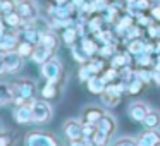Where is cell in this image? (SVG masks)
Wrapping results in <instances>:
<instances>
[{
  "mask_svg": "<svg viewBox=\"0 0 160 146\" xmlns=\"http://www.w3.org/2000/svg\"><path fill=\"white\" fill-rule=\"evenodd\" d=\"M134 77L141 79L143 83H150L152 81V71H146V67H141V69L134 71Z\"/></svg>",
  "mask_w": 160,
  "mask_h": 146,
  "instance_id": "37",
  "label": "cell"
},
{
  "mask_svg": "<svg viewBox=\"0 0 160 146\" xmlns=\"http://www.w3.org/2000/svg\"><path fill=\"white\" fill-rule=\"evenodd\" d=\"M136 141L138 146H160V129H146Z\"/></svg>",
  "mask_w": 160,
  "mask_h": 146,
  "instance_id": "11",
  "label": "cell"
},
{
  "mask_svg": "<svg viewBox=\"0 0 160 146\" xmlns=\"http://www.w3.org/2000/svg\"><path fill=\"white\" fill-rule=\"evenodd\" d=\"M35 46L36 45H33V43H29V41H19V45H18V52H19V55L22 57V59H28V57H31L33 55V50H35Z\"/></svg>",
  "mask_w": 160,
  "mask_h": 146,
  "instance_id": "28",
  "label": "cell"
},
{
  "mask_svg": "<svg viewBox=\"0 0 160 146\" xmlns=\"http://www.w3.org/2000/svg\"><path fill=\"white\" fill-rule=\"evenodd\" d=\"M31 108H33V122L35 124H47V122L52 120L53 110L48 100H35Z\"/></svg>",
  "mask_w": 160,
  "mask_h": 146,
  "instance_id": "3",
  "label": "cell"
},
{
  "mask_svg": "<svg viewBox=\"0 0 160 146\" xmlns=\"http://www.w3.org/2000/svg\"><path fill=\"white\" fill-rule=\"evenodd\" d=\"M95 40L100 41V45H115V36L112 31H98L95 33Z\"/></svg>",
  "mask_w": 160,
  "mask_h": 146,
  "instance_id": "26",
  "label": "cell"
},
{
  "mask_svg": "<svg viewBox=\"0 0 160 146\" xmlns=\"http://www.w3.org/2000/svg\"><path fill=\"white\" fill-rule=\"evenodd\" d=\"M57 91H59V88H57V83H52V81H47L45 86L42 88V98L43 100H53V98L57 96Z\"/></svg>",
  "mask_w": 160,
  "mask_h": 146,
  "instance_id": "22",
  "label": "cell"
},
{
  "mask_svg": "<svg viewBox=\"0 0 160 146\" xmlns=\"http://www.w3.org/2000/svg\"><path fill=\"white\" fill-rule=\"evenodd\" d=\"M12 138L9 134H0V146H11Z\"/></svg>",
  "mask_w": 160,
  "mask_h": 146,
  "instance_id": "44",
  "label": "cell"
},
{
  "mask_svg": "<svg viewBox=\"0 0 160 146\" xmlns=\"http://www.w3.org/2000/svg\"><path fill=\"white\" fill-rule=\"evenodd\" d=\"M152 2H155V4H160V0H152Z\"/></svg>",
  "mask_w": 160,
  "mask_h": 146,
  "instance_id": "53",
  "label": "cell"
},
{
  "mask_svg": "<svg viewBox=\"0 0 160 146\" xmlns=\"http://www.w3.org/2000/svg\"><path fill=\"white\" fill-rule=\"evenodd\" d=\"M4 21H5V24L9 26V28H21L22 26V17L18 14V11H14V12H11V14H5L4 16Z\"/></svg>",
  "mask_w": 160,
  "mask_h": 146,
  "instance_id": "27",
  "label": "cell"
},
{
  "mask_svg": "<svg viewBox=\"0 0 160 146\" xmlns=\"http://www.w3.org/2000/svg\"><path fill=\"white\" fill-rule=\"evenodd\" d=\"M78 36H79V31H78L76 26L64 28V31H62V40H64V43H66L67 46H72L74 43H76Z\"/></svg>",
  "mask_w": 160,
  "mask_h": 146,
  "instance_id": "21",
  "label": "cell"
},
{
  "mask_svg": "<svg viewBox=\"0 0 160 146\" xmlns=\"http://www.w3.org/2000/svg\"><path fill=\"white\" fill-rule=\"evenodd\" d=\"M78 76H79V81H81V83H86V81L90 79L91 74H90V71L86 69V66H84V64L79 67V72H78Z\"/></svg>",
  "mask_w": 160,
  "mask_h": 146,
  "instance_id": "42",
  "label": "cell"
},
{
  "mask_svg": "<svg viewBox=\"0 0 160 146\" xmlns=\"http://www.w3.org/2000/svg\"><path fill=\"white\" fill-rule=\"evenodd\" d=\"M86 86H88V91H90V93L102 95L105 91V88H107V83H105V79L102 76L95 74V76H90V79L86 81Z\"/></svg>",
  "mask_w": 160,
  "mask_h": 146,
  "instance_id": "13",
  "label": "cell"
},
{
  "mask_svg": "<svg viewBox=\"0 0 160 146\" xmlns=\"http://www.w3.org/2000/svg\"><path fill=\"white\" fill-rule=\"evenodd\" d=\"M148 36H150L152 40H153V38L158 40V38H160V26H155V24L152 22V24L148 26Z\"/></svg>",
  "mask_w": 160,
  "mask_h": 146,
  "instance_id": "43",
  "label": "cell"
},
{
  "mask_svg": "<svg viewBox=\"0 0 160 146\" xmlns=\"http://www.w3.org/2000/svg\"><path fill=\"white\" fill-rule=\"evenodd\" d=\"M19 45V35L18 33H5L2 38H0V50L2 52H11V50H16Z\"/></svg>",
  "mask_w": 160,
  "mask_h": 146,
  "instance_id": "12",
  "label": "cell"
},
{
  "mask_svg": "<svg viewBox=\"0 0 160 146\" xmlns=\"http://www.w3.org/2000/svg\"><path fill=\"white\" fill-rule=\"evenodd\" d=\"M100 98H102V103H103L105 107H117L121 98H122V95L119 93L117 84L110 83V84H107V88H105V91L100 95Z\"/></svg>",
  "mask_w": 160,
  "mask_h": 146,
  "instance_id": "8",
  "label": "cell"
},
{
  "mask_svg": "<svg viewBox=\"0 0 160 146\" xmlns=\"http://www.w3.org/2000/svg\"><path fill=\"white\" fill-rule=\"evenodd\" d=\"M53 52H55V50H50V48H47V46H43V45H36L35 50H33L31 59H33V62H36V64L42 66L43 62H47L48 59H52Z\"/></svg>",
  "mask_w": 160,
  "mask_h": 146,
  "instance_id": "14",
  "label": "cell"
},
{
  "mask_svg": "<svg viewBox=\"0 0 160 146\" xmlns=\"http://www.w3.org/2000/svg\"><path fill=\"white\" fill-rule=\"evenodd\" d=\"M33 103H22V105H18L14 108V119L18 124H31L33 122V108H31Z\"/></svg>",
  "mask_w": 160,
  "mask_h": 146,
  "instance_id": "9",
  "label": "cell"
},
{
  "mask_svg": "<svg viewBox=\"0 0 160 146\" xmlns=\"http://www.w3.org/2000/svg\"><path fill=\"white\" fill-rule=\"evenodd\" d=\"M38 45H43V46H47V48H50V50H55L57 48V36L53 35V33H50V31L42 33V38H40Z\"/></svg>",
  "mask_w": 160,
  "mask_h": 146,
  "instance_id": "25",
  "label": "cell"
},
{
  "mask_svg": "<svg viewBox=\"0 0 160 146\" xmlns=\"http://www.w3.org/2000/svg\"><path fill=\"white\" fill-rule=\"evenodd\" d=\"M143 86H145V83H143L141 79H138V77H132L131 81H128V93H129V95H138L139 91L143 90Z\"/></svg>",
  "mask_w": 160,
  "mask_h": 146,
  "instance_id": "33",
  "label": "cell"
},
{
  "mask_svg": "<svg viewBox=\"0 0 160 146\" xmlns=\"http://www.w3.org/2000/svg\"><path fill=\"white\" fill-rule=\"evenodd\" d=\"M84 66H86V69H88V71H90L91 76H95V74H100L102 71L105 69L103 60H102V59H95V57H91V59L88 60L86 64H84Z\"/></svg>",
  "mask_w": 160,
  "mask_h": 146,
  "instance_id": "23",
  "label": "cell"
},
{
  "mask_svg": "<svg viewBox=\"0 0 160 146\" xmlns=\"http://www.w3.org/2000/svg\"><path fill=\"white\" fill-rule=\"evenodd\" d=\"M155 45H157V53H160V38L155 41Z\"/></svg>",
  "mask_w": 160,
  "mask_h": 146,
  "instance_id": "52",
  "label": "cell"
},
{
  "mask_svg": "<svg viewBox=\"0 0 160 146\" xmlns=\"http://www.w3.org/2000/svg\"><path fill=\"white\" fill-rule=\"evenodd\" d=\"M2 74H7V71H5V64L4 62H0V76Z\"/></svg>",
  "mask_w": 160,
  "mask_h": 146,
  "instance_id": "51",
  "label": "cell"
},
{
  "mask_svg": "<svg viewBox=\"0 0 160 146\" xmlns=\"http://www.w3.org/2000/svg\"><path fill=\"white\" fill-rule=\"evenodd\" d=\"M114 50H115V45H102L98 53H100V57H112Z\"/></svg>",
  "mask_w": 160,
  "mask_h": 146,
  "instance_id": "41",
  "label": "cell"
},
{
  "mask_svg": "<svg viewBox=\"0 0 160 146\" xmlns=\"http://www.w3.org/2000/svg\"><path fill=\"white\" fill-rule=\"evenodd\" d=\"M138 24L139 26H150V24H152V19L145 17V16H143V12H141V14H138Z\"/></svg>",
  "mask_w": 160,
  "mask_h": 146,
  "instance_id": "45",
  "label": "cell"
},
{
  "mask_svg": "<svg viewBox=\"0 0 160 146\" xmlns=\"http://www.w3.org/2000/svg\"><path fill=\"white\" fill-rule=\"evenodd\" d=\"M102 77L105 79V83H107V84L114 83V81L119 77V69H115V67H110V69H107L103 74H102Z\"/></svg>",
  "mask_w": 160,
  "mask_h": 146,
  "instance_id": "36",
  "label": "cell"
},
{
  "mask_svg": "<svg viewBox=\"0 0 160 146\" xmlns=\"http://www.w3.org/2000/svg\"><path fill=\"white\" fill-rule=\"evenodd\" d=\"M114 146H138V141L134 138H119Z\"/></svg>",
  "mask_w": 160,
  "mask_h": 146,
  "instance_id": "40",
  "label": "cell"
},
{
  "mask_svg": "<svg viewBox=\"0 0 160 146\" xmlns=\"http://www.w3.org/2000/svg\"><path fill=\"white\" fill-rule=\"evenodd\" d=\"M81 48L84 50V53H86L88 57H95L98 52H100V45H98V41L95 38H86L84 36L83 40H81Z\"/></svg>",
  "mask_w": 160,
  "mask_h": 146,
  "instance_id": "17",
  "label": "cell"
},
{
  "mask_svg": "<svg viewBox=\"0 0 160 146\" xmlns=\"http://www.w3.org/2000/svg\"><path fill=\"white\" fill-rule=\"evenodd\" d=\"M14 103V91L12 84L9 83H0V107H7Z\"/></svg>",
  "mask_w": 160,
  "mask_h": 146,
  "instance_id": "16",
  "label": "cell"
},
{
  "mask_svg": "<svg viewBox=\"0 0 160 146\" xmlns=\"http://www.w3.org/2000/svg\"><path fill=\"white\" fill-rule=\"evenodd\" d=\"M98 129H102V131H105L107 132V134H110L112 136V132L115 131V119L112 117L110 114H107V112H105L103 114V117L100 119V120H98Z\"/></svg>",
  "mask_w": 160,
  "mask_h": 146,
  "instance_id": "19",
  "label": "cell"
},
{
  "mask_svg": "<svg viewBox=\"0 0 160 146\" xmlns=\"http://www.w3.org/2000/svg\"><path fill=\"white\" fill-rule=\"evenodd\" d=\"M152 17L155 21H160V4H155V7L152 9Z\"/></svg>",
  "mask_w": 160,
  "mask_h": 146,
  "instance_id": "46",
  "label": "cell"
},
{
  "mask_svg": "<svg viewBox=\"0 0 160 146\" xmlns=\"http://www.w3.org/2000/svg\"><path fill=\"white\" fill-rule=\"evenodd\" d=\"M141 124L145 129H160V110H150Z\"/></svg>",
  "mask_w": 160,
  "mask_h": 146,
  "instance_id": "18",
  "label": "cell"
},
{
  "mask_svg": "<svg viewBox=\"0 0 160 146\" xmlns=\"http://www.w3.org/2000/svg\"><path fill=\"white\" fill-rule=\"evenodd\" d=\"M42 76L45 77V81H52V83H59L62 77V64L59 59L52 57L47 62L42 64Z\"/></svg>",
  "mask_w": 160,
  "mask_h": 146,
  "instance_id": "4",
  "label": "cell"
},
{
  "mask_svg": "<svg viewBox=\"0 0 160 146\" xmlns=\"http://www.w3.org/2000/svg\"><path fill=\"white\" fill-rule=\"evenodd\" d=\"M138 36H141V28H139V24H132L131 28L126 31V38L128 40H136Z\"/></svg>",
  "mask_w": 160,
  "mask_h": 146,
  "instance_id": "39",
  "label": "cell"
},
{
  "mask_svg": "<svg viewBox=\"0 0 160 146\" xmlns=\"http://www.w3.org/2000/svg\"><path fill=\"white\" fill-rule=\"evenodd\" d=\"M16 11L18 14L22 17L24 22H33L36 17H38V7L33 0H21L16 4Z\"/></svg>",
  "mask_w": 160,
  "mask_h": 146,
  "instance_id": "5",
  "label": "cell"
},
{
  "mask_svg": "<svg viewBox=\"0 0 160 146\" xmlns=\"http://www.w3.org/2000/svg\"><path fill=\"white\" fill-rule=\"evenodd\" d=\"M134 24L132 22V16L129 14V16H124V17H121V21L115 24V31H117V35H121V36H126V31H128L131 26Z\"/></svg>",
  "mask_w": 160,
  "mask_h": 146,
  "instance_id": "24",
  "label": "cell"
},
{
  "mask_svg": "<svg viewBox=\"0 0 160 146\" xmlns=\"http://www.w3.org/2000/svg\"><path fill=\"white\" fill-rule=\"evenodd\" d=\"M119 77L128 83V81H131L132 77H134V71L131 69V66H126V67H122V69H119Z\"/></svg>",
  "mask_w": 160,
  "mask_h": 146,
  "instance_id": "38",
  "label": "cell"
},
{
  "mask_svg": "<svg viewBox=\"0 0 160 146\" xmlns=\"http://www.w3.org/2000/svg\"><path fill=\"white\" fill-rule=\"evenodd\" d=\"M136 64H138L139 67H150L155 64V60H153L152 53L148 52H141L139 55H136Z\"/></svg>",
  "mask_w": 160,
  "mask_h": 146,
  "instance_id": "32",
  "label": "cell"
},
{
  "mask_svg": "<svg viewBox=\"0 0 160 146\" xmlns=\"http://www.w3.org/2000/svg\"><path fill=\"white\" fill-rule=\"evenodd\" d=\"M71 55H72V59L76 60L78 64H86L88 60H90V57L84 53V50L83 48H78L76 45L71 46Z\"/></svg>",
  "mask_w": 160,
  "mask_h": 146,
  "instance_id": "31",
  "label": "cell"
},
{
  "mask_svg": "<svg viewBox=\"0 0 160 146\" xmlns=\"http://www.w3.org/2000/svg\"><path fill=\"white\" fill-rule=\"evenodd\" d=\"M12 91H14V105L22 103H33L36 93V83L33 79H18L12 83Z\"/></svg>",
  "mask_w": 160,
  "mask_h": 146,
  "instance_id": "1",
  "label": "cell"
},
{
  "mask_svg": "<svg viewBox=\"0 0 160 146\" xmlns=\"http://www.w3.org/2000/svg\"><path fill=\"white\" fill-rule=\"evenodd\" d=\"M126 66H131V53H115L112 55V62L110 67H115V69H122Z\"/></svg>",
  "mask_w": 160,
  "mask_h": 146,
  "instance_id": "20",
  "label": "cell"
},
{
  "mask_svg": "<svg viewBox=\"0 0 160 146\" xmlns=\"http://www.w3.org/2000/svg\"><path fill=\"white\" fill-rule=\"evenodd\" d=\"M57 5H66V4H72V0H55Z\"/></svg>",
  "mask_w": 160,
  "mask_h": 146,
  "instance_id": "50",
  "label": "cell"
},
{
  "mask_svg": "<svg viewBox=\"0 0 160 146\" xmlns=\"http://www.w3.org/2000/svg\"><path fill=\"white\" fill-rule=\"evenodd\" d=\"M69 146H86V141L84 139H76V141H71Z\"/></svg>",
  "mask_w": 160,
  "mask_h": 146,
  "instance_id": "48",
  "label": "cell"
},
{
  "mask_svg": "<svg viewBox=\"0 0 160 146\" xmlns=\"http://www.w3.org/2000/svg\"><path fill=\"white\" fill-rule=\"evenodd\" d=\"M153 69H155V71H160V53L157 55V59H155V64H153Z\"/></svg>",
  "mask_w": 160,
  "mask_h": 146,
  "instance_id": "49",
  "label": "cell"
},
{
  "mask_svg": "<svg viewBox=\"0 0 160 146\" xmlns=\"http://www.w3.org/2000/svg\"><path fill=\"white\" fill-rule=\"evenodd\" d=\"M103 114H105V112L102 110L100 107H97V105H90V107H86L83 110V119H84V122L98 124V120L103 117Z\"/></svg>",
  "mask_w": 160,
  "mask_h": 146,
  "instance_id": "15",
  "label": "cell"
},
{
  "mask_svg": "<svg viewBox=\"0 0 160 146\" xmlns=\"http://www.w3.org/2000/svg\"><path fill=\"white\" fill-rule=\"evenodd\" d=\"M148 112H150V108L145 101H132L128 107V115L136 122H143V119L146 117Z\"/></svg>",
  "mask_w": 160,
  "mask_h": 146,
  "instance_id": "10",
  "label": "cell"
},
{
  "mask_svg": "<svg viewBox=\"0 0 160 146\" xmlns=\"http://www.w3.org/2000/svg\"><path fill=\"white\" fill-rule=\"evenodd\" d=\"M152 81L157 84V86H160V71H152Z\"/></svg>",
  "mask_w": 160,
  "mask_h": 146,
  "instance_id": "47",
  "label": "cell"
},
{
  "mask_svg": "<svg viewBox=\"0 0 160 146\" xmlns=\"http://www.w3.org/2000/svg\"><path fill=\"white\" fill-rule=\"evenodd\" d=\"M4 64H5V71H7V74H16V72H19V71L22 69V57L19 55L18 50L5 52Z\"/></svg>",
  "mask_w": 160,
  "mask_h": 146,
  "instance_id": "7",
  "label": "cell"
},
{
  "mask_svg": "<svg viewBox=\"0 0 160 146\" xmlns=\"http://www.w3.org/2000/svg\"><path fill=\"white\" fill-rule=\"evenodd\" d=\"M24 146H60V141L50 132L31 131L24 138Z\"/></svg>",
  "mask_w": 160,
  "mask_h": 146,
  "instance_id": "2",
  "label": "cell"
},
{
  "mask_svg": "<svg viewBox=\"0 0 160 146\" xmlns=\"http://www.w3.org/2000/svg\"><path fill=\"white\" fill-rule=\"evenodd\" d=\"M62 131L69 141H76V139H83V122L78 119H69L64 122Z\"/></svg>",
  "mask_w": 160,
  "mask_h": 146,
  "instance_id": "6",
  "label": "cell"
},
{
  "mask_svg": "<svg viewBox=\"0 0 160 146\" xmlns=\"http://www.w3.org/2000/svg\"><path fill=\"white\" fill-rule=\"evenodd\" d=\"M98 131L97 124H91V122H83V139L84 141H93L95 132Z\"/></svg>",
  "mask_w": 160,
  "mask_h": 146,
  "instance_id": "29",
  "label": "cell"
},
{
  "mask_svg": "<svg viewBox=\"0 0 160 146\" xmlns=\"http://www.w3.org/2000/svg\"><path fill=\"white\" fill-rule=\"evenodd\" d=\"M102 22H103V19H102L100 16H95V17H91L90 21H88V29L95 35V33L102 31Z\"/></svg>",
  "mask_w": 160,
  "mask_h": 146,
  "instance_id": "35",
  "label": "cell"
},
{
  "mask_svg": "<svg viewBox=\"0 0 160 146\" xmlns=\"http://www.w3.org/2000/svg\"><path fill=\"white\" fill-rule=\"evenodd\" d=\"M128 52L131 53V55H139L141 52H145V41H141L139 38H136V40H131L129 41V45H128Z\"/></svg>",
  "mask_w": 160,
  "mask_h": 146,
  "instance_id": "30",
  "label": "cell"
},
{
  "mask_svg": "<svg viewBox=\"0 0 160 146\" xmlns=\"http://www.w3.org/2000/svg\"><path fill=\"white\" fill-rule=\"evenodd\" d=\"M108 139H110V134H107L105 131H102V129H98V131L95 132L93 143H95L97 146H107Z\"/></svg>",
  "mask_w": 160,
  "mask_h": 146,
  "instance_id": "34",
  "label": "cell"
}]
</instances>
